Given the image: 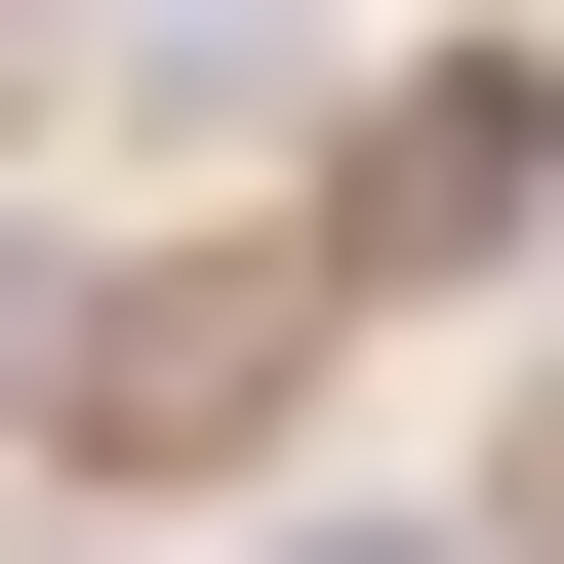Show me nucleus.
Masks as SVG:
<instances>
[{
    "label": "nucleus",
    "mask_w": 564,
    "mask_h": 564,
    "mask_svg": "<svg viewBox=\"0 0 564 564\" xmlns=\"http://www.w3.org/2000/svg\"><path fill=\"white\" fill-rule=\"evenodd\" d=\"M524 242H564V82H524V41H444V82L323 162V282H524Z\"/></svg>",
    "instance_id": "obj_1"
},
{
    "label": "nucleus",
    "mask_w": 564,
    "mask_h": 564,
    "mask_svg": "<svg viewBox=\"0 0 564 564\" xmlns=\"http://www.w3.org/2000/svg\"><path fill=\"white\" fill-rule=\"evenodd\" d=\"M121 121H282V0H121Z\"/></svg>",
    "instance_id": "obj_2"
},
{
    "label": "nucleus",
    "mask_w": 564,
    "mask_h": 564,
    "mask_svg": "<svg viewBox=\"0 0 564 564\" xmlns=\"http://www.w3.org/2000/svg\"><path fill=\"white\" fill-rule=\"evenodd\" d=\"M444 524H484V564H564V403H524V444H484V484H444Z\"/></svg>",
    "instance_id": "obj_3"
},
{
    "label": "nucleus",
    "mask_w": 564,
    "mask_h": 564,
    "mask_svg": "<svg viewBox=\"0 0 564 564\" xmlns=\"http://www.w3.org/2000/svg\"><path fill=\"white\" fill-rule=\"evenodd\" d=\"M41 323H82V282H41V242H0V444H41Z\"/></svg>",
    "instance_id": "obj_4"
},
{
    "label": "nucleus",
    "mask_w": 564,
    "mask_h": 564,
    "mask_svg": "<svg viewBox=\"0 0 564 564\" xmlns=\"http://www.w3.org/2000/svg\"><path fill=\"white\" fill-rule=\"evenodd\" d=\"M282 564H484V524H282Z\"/></svg>",
    "instance_id": "obj_5"
}]
</instances>
